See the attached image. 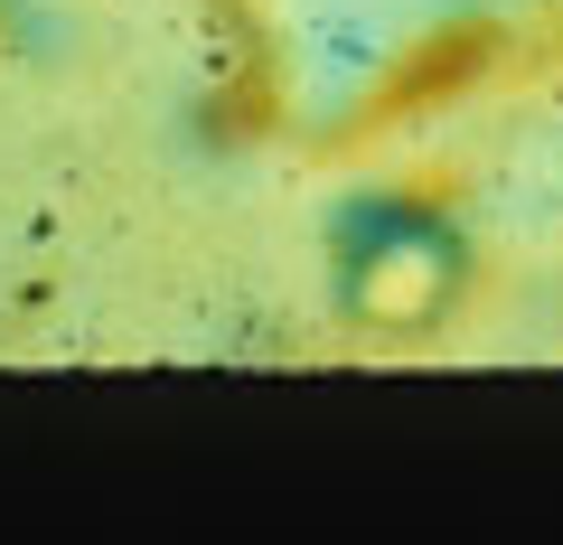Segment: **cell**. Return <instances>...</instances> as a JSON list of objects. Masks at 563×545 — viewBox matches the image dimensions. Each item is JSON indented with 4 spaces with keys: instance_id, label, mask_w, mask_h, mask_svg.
<instances>
[{
    "instance_id": "obj_1",
    "label": "cell",
    "mask_w": 563,
    "mask_h": 545,
    "mask_svg": "<svg viewBox=\"0 0 563 545\" xmlns=\"http://www.w3.org/2000/svg\"><path fill=\"white\" fill-rule=\"evenodd\" d=\"M470 292V244L422 207H385L339 254V310L357 329H442Z\"/></svg>"
}]
</instances>
